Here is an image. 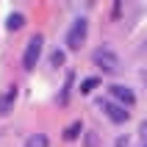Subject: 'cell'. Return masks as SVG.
<instances>
[{"mask_svg":"<svg viewBox=\"0 0 147 147\" xmlns=\"http://www.w3.org/2000/svg\"><path fill=\"white\" fill-rule=\"evenodd\" d=\"M14 100H17V86H8L3 94H0V117H6L14 111Z\"/></svg>","mask_w":147,"mask_h":147,"instance_id":"obj_6","label":"cell"},{"mask_svg":"<svg viewBox=\"0 0 147 147\" xmlns=\"http://www.w3.org/2000/svg\"><path fill=\"white\" fill-rule=\"evenodd\" d=\"M86 33H89V22H86L83 17H78L72 22V28H69V33H67V45L72 50H81L83 42H86Z\"/></svg>","mask_w":147,"mask_h":147,"instance_id":"obj_1","label":"cell"},{"mask_svg":"<svg viewBox=\"0 0 147 147\" xmlns=\"http://www.w3.org/2000/svg\"><path fill=\"white\" fill-rule=\"evenodd\" d=\"M83 144H86V147H97V144H100L97 133H94V131H89V133H86V139H83Z\"/></svg>","mask_w":147,"mask_h":147,"instance_id":"obj_11","label":"cell"},{"mask_svg":"<svg viewBox=\"0 0 147 147\" xmlns=\"http://www.w3.org/2000/svg\"><path fill=\"white\" fill-rule=\"evenodd\" d=\"M97 86H100V78H97V75H89V78L81 81V94H92Z\"/></svg>","mask_w":147,"mask_h":147,"instance_id":"obj_7","label":"cell"},{"mask_svg":"<svg viewBox=\"0 0 147 147\" xmlns=\"http://www.w3.org/2000/svg\"><path fill=\"white\" fill-rule=\"evenodd\" d=\"M25 147H50V139L45 136V133H33V136H28Z\"/></svg>","mask_w":147,"mask_h":147,"instance_id":"obj_9","label":"cell"},{"mask_svg":"<svg viewBox=\"0 0 147 147\" xmlns=\"http://www.w3.org/2000/svg\"><path fill=\"white\" fill-rule=\"evenodd\" d=\"M25 25V17L20 14V11H14V14H8V20H6V28L8 31H20Z\"/></svg>","mask_w":147,"mask_h":147,"instance_id":"obj_8","label":"cell"},{"mask_svg":"<svg viewBox=\"0 0 147 147\" xmlns=\"http://www.w3.org/2000/svg\"><path fill=\"white\" fill-rule=\"evenodd\" d=\"M114 147H128V136H119V139H117V144Z\"/></svg>","mask_w":147,"mask_h":147,"instance_id":"obj_14","label":"cell"},{"mask_svg":"<svg viewBox=\"0 0 147 147\" xmlns=\"http://www.w3.org/2000/svg\"><path fill=\"white\" fill-rule=\"evenodd\" d=\"M100 106L106 108V114H108V119L111 122H117V125H122V122H128V111H125V106H119V103H108V100H100Z\"/></svg>","mask_w":147,"mask_h":147,"instance_id":"obj_5","label":"cell"},{"mask_svg":"<svg viewBox=\"0 0 147 147\" xmlns=\"http://www.w3.org/2000/svg\"><path fill=\"white\" fill-rule=\"evenodd\" d=\"M50 64H53V67H61V64H64V53H61V50H56V53L50 56Z\"/></svg>","mask_w":147,"mask_h":147,"instance_id":"obj_12","label":"cell"},{"mask_svg":"<svg viewBox=\"0 0 147 147\" xmlns=\"http://www.w3.org/2000/svg\"><path fill=\"white\" fill-rule=\"evenodd\" d=\"M139 136H142V142H144V147H147V119L139 125Z\"/></svg>","mask_w":147,"mask_h":147,"instance_id":"obj_13","label":"cell"},{"mask_svg":"<svg viewBox=\"0 0 147 147\" xmlns=\"http://www.w3.org/2000/svg\"><path fill=\"white\" fill-rule=\"evenodd\" d=\"M142 56H147V39H144V47H142Z\"/></svg>","mask_w":147,"mask_h":147,"instance_id":"obj_15","label":"cell"},{"mask_svg":"<svg viewBox=\"0 0 147 147\" xmlns=\"http://www.w3.org/2000/svg\"><path fill=\"white\" fill-rule=\"evenodd\" d=\"M81 131H83V125L78 122V119H75L72 125H67V128H64V139H67V142H72V139H78V136H81Z\"/></svg>","mask_w":147,"mask_h":147,"instance_id":"obj_10","label":"cell"},{"mask_svg":"<svg viewBox=\"0 0 147 147\" xmlns=\"http://www.w3.org/2000/svg\"><path fill=\"white\" fill-rule=\"evenodd\" d=\"M42 45H45L42 33L31 36V42H28V47H25V53H22V67L25 69H33V67H36V61H39V56H42Z\"/></svg>","mask_w":147,"mask_h":147,"instance_id":"obj_2","label":"cell"},{"mask_svg":"<svg viewBox=\"0 0 147 147\" xmlns=\"http://www.w3.org/2000/svg\"><path fill=\"white\" fill-rule=\"evenodd\" d=\"M108 94L119 103V106H133L136 103V94H133V89H128V86H122V83H114V86H108Z\"/></svg>","mask_w":147,"mask_h":147,"instance_id":"obj_4","label":"cell"},{"mask_svg":"<svg viewBox=\"0 0 147 147\" xmlns=\"http://www.w3.org/2000/svg\"><path fill=\"white\" fill-rule=\"evenodd\" d=\"M94 64L103 72H117L119 69V56H117L114 50H108V47H100V50H94Z\"/></svg>","mask_w":147,"mask_h":147,"instance_id":"obj_3","label":"cell"}]
</instances>
